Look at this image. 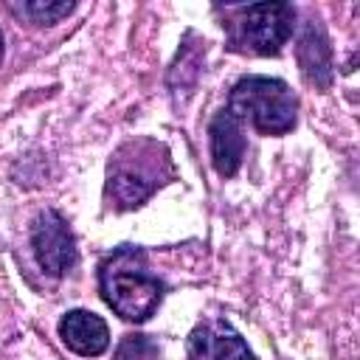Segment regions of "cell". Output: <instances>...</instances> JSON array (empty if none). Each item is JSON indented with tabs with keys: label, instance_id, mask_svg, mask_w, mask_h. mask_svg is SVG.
<instances>
[{
	"label": "cell",
	"instance_id": "1",
	"mask_svg": "<svg viewBox=\"0 0 360 360\" xmlns=\"http://www.w3.org/2000/svg\"><path fill=\"white\" fill-rule=\"evenodd\" d=\"M98 290L107 307L132 323L152 318L166 292L138 245H121L98 264Z\"/></svg>",
	"mask_w": 360,
	"mask_h": 360
},
{
	"label": "cell",
	"instance_id": "2",
	"mask_svg": "<svg viewBox=\"0 0 360 360\" xmlns=\"http://www.w3.org/2000/svg\"><path fill=\"white\" fill-rule=\"evenodd\" d=\"M172 177L169 149L152 138H135L115 149L107 166V197L115 208L129 211L143 205Z\"/></svg>",
	"mask_w": 360,
	"mask_h": 360
},
{
	"label": "cell",
	"instance_id": "3",
	"mask_svg": "<svg viewBox=\"0 0 360 360\" xmlns=\"http://www.w3.org/2000/svg\"><path fill=\"white\" fill-rule=\"evenodd\" d=\"M228 112L248 121L259 135H287L298 118V98L273 76H242L228 96Z\"/></svg>",
	"mask_w": 360,
	"mask_h": 360
},
{
	"label": "cell",
	"instance_id": "4",
	"mask_svg": "<svg viewBox=\"0 0 360 360\" xmlns=\"http://www.w3.org/2000/svg\"><path fill=\"white\" fill-rule=\"evenodd\" d=\"M233 17L228 28V48L253 56H276L295 28V8L290 3H253L228 8Z\"/></svg>",
	"mask_w": 360,
	"mask_h": 360
},
{
	"label": "cell",
	"instance_id": "5",
	"mask_svg": "<svg viewBox=\"0 0 360 360\" xmlns=\"http://www.w3.org/2000/svg\"><path fill=\"white\" fill-rule=\"evenodd\" d=\"M31 250H34L39 270L53 278L65 276L79 262L73 231H70L68 219L53 208H45L37 214V219L31 225Z\"/></svg>",
	"mask_w": 360,
	"mask_h": 360
},
{
	"label": "cell",
	"instance_id": "6",
	"mask_svg": "<svg viewBox=\"0 0 360 360\" xmlns=\"http://www.w3.org/2000/svg\"><path fill=\"white\" fill-rule=\"evenodd\" d=\"M186 360H256L242 335L222 318L197 323L186 340Z\"/></svg>",
	"mask_w": 360,
	"mask_h": 360
},
{
	"label": "cell",
	"instance_id": "7",
	"mask_svg": "<svg viewBox=\"0 0 360 360\" xmlns=\"http://www.w3.org/2000/svg\"><path fill=\"white\" fill-rule=\"evenodd\" d=\"M208 135H211V163H214L217 174L233 177L242 169L245 149H248L245 124L233 112L219 110L208 124Z\"/></svg>",
	"mask_w": 360,
	"mask_h": 360
},
{
	"label": "cell",
	"instance_id": "8",
	"mask_svg": "<svg viewBox=\"0 0 360 360\" xmlns=\"http://www.w3.org/2000/svg\"><path fill=\"white\" fill-rule=\"evenodd\" d=\"M62 343L79 357H98L110 346V329L101 315L90 309H70L59 318Z\"/></svg>",
	"mask_w": 360,
	"mask_h": 360
},
{
	"label": "cell",
	"instance_id": "9",
	"mask_svg": "<svg viewBox=\"0 0 360 360\" xmlns=\"http://www.w3.org/2000/svg\"><path fill=\"white\" fill-rule=\"evenodd\" d=\"M298 68L304 73V79L318 87V90H326L332 84V48H329V39L323 34L321 25L315 22H307L301 39H298Z\"/></svg>",
	"mask_w": 360,
	"mask_h": 360
},
{
	"label": "cell",
	"instance_id": "10",
	"mask_svg": "<svg viewBox=\"0 0 360 360\" xmlns=\"http://www.w3.org/2000/svg\"><path fill=\"white\" fill-rule=\"evenodd\" d=\"M8 8L34 25H53L62 17H68L76 6L73 3H53V0H22V3H8Z\"/></svg>",
	"mask_w": 360,
	"mask_h": 360
},
{
	"label": "cell",
	"instance_id": "11",
	"mask_svg": "<svg viewBox=\"0 0 360 360\" xmlns=\"http://www.w3.org/2000/svg\"><path fill=\"white\" fill-rule=\"evenodd\" d=\"M158 357H160L158 343H155L149 335L132 332V335H124V338H121V343H118L112 360H158Z\"/></svg>",
	"mask_w": 360,
	"mask_h": 360
},
{
	"label": "cell",
	"instance_id": "12",
	"mask_svg": "<svg viewBox=\"0 0 360 360\" xmlns=\"http://www.w3.org/2000/svg\"><path fill=\"white\" fill-rule=\"evenodd\" d=\"M0 59H3V31H0Z\"/></svg>",
	"mask_w": 360,
	"mask_h": 360
}]
</instances>
